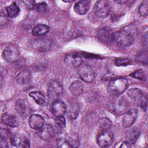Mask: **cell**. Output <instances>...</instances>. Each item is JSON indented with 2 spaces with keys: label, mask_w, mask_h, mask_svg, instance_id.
<instances>
[{
  "label": "cell",
  "mask_w": 148,
  "mask_h": 148,
  "mask_svg": "<svg viewBox=\"0 0 148 148\" xmlns=\"http://www.w3.org/2000/svg\"><path fill=\"white\" fill-rule=\"evenodd\" d=\"M134 36L128 29H121L114 32L113 42L121 47H128L132 45Z\"/></svg>",
  "instance_id": "obj_1"
},
{
  "label": "cell",
  "mask_w": 148,
  "mask_h": 148,
  "mask_svg": "<svg viewBox=\"0 0 148 148\" xmlns=\"http://www.w3.org/2000/svg\"><path fill=\"white\" fill-rule=\"evenodd\" d=\"M128 82L124 78H116L112 80L108 85V90L112 94L119 95L123 92L128 87Z\"/></svg>",
  "instance_id": "obj_2"
},
{
  "label": "cell",
  "mask_w": 148,
  "mask_h": 148,
  "mask_svg": "<svg viewBox=\"0 0 148 148\" xmlns=\"http://www.w3.org/2000/svg\"><path fill=\"white\" fill-rule=\"evenodd\" d=\"M127 94L145 111L147 110V95L142 90L138 88H132L128 91Z\"/></svg>",
  "instance_id": "obj_3"
},
{
  "label": "cell",
  "mask_w": 148,
  "mask_h": 148,
  "mask_svg": "<svg viewBox=\"0 0 148 148\" xmlns=\"http://www.w3.org/2000/svg\"><path fill=\"white\" fill-rule=\"evenodd\" d=\"M127 107L128 103L127 101L122 97H118L114 99L109 105L110 112L117 115H121L125 113Z\"/></svg>",
  "instance_id": "obj_4"
},
{
  "label": "cell",
  "mask_w": 148,
  "mask_h": 148,
  "mask_svg": "<svg viewBox=\"0 0 148 148\" xmlns=\"http://www.w3.org/2000/svg\"><path fill=\"white\" fill-rule=\"evenodd\" d=\"M94 11L97 16L103 18L108 16L110 12V6L108 1H97L94 6Z\"/></svg>",
  "instance_id": "obj_5"
},
{
  "label": "cell",
  "mask_w": 148,
  "mask_h": 148,
  "mask_svg": "<svg viewBox=\"0 0 148 148\" xmlns=\"http://www.w3.org/2000/svg\"><path fill=\"white\" fill-rule=\"evenodd\" d=\"M78 74L82 80L85 82H91L94 78V72L92 67L84 63H82L78 69Z\"/></svg>",
  "instance_id": "obj_6"
},
{
  "label": "cell",
  "mask_w": 148,
  "mask_h": 148,
  "mask_svg": "<svg viewBox=\"0 0 148 148\" xmlns=\"http://www.w3.org/2000/svg\"><path fill=\"white\" fill-rule=\"evenodd\" d=\"M47 94L50 100L54 101L58 99L62 94V86L61 83L57 80L51 82L49 86Z\"/></svg>",
  "instance_id": "obj_7"
},
{
  "label": "cell",
  "mask_w": 148,
  "mask_h": 148,
  "mask_svg": "<svg viewBox=\"0 0 148 148\" xmlns=\"http://www.w3.org/2000/svg\"><path fill=\"white\" fill-rule=\"evenodd\" d=\"M113 134L112 131L103 130L97 138V142L98 146L101 147H107L112 145L113 142Z\"/></svg>",
  "instance_id": "obj_8"
},
{
  "label": "cell",
  "mask_w": 148,
  "mask_h": 148,
  "mask_svg": "<svg viewBox=\"0 0 148 148\" xmlns=\"http://www.w3.org/2000/svg\"><path fill=\"white\" fill-rule=\"evenodd\" d=\"M3 56L5 59L9 62H14L19 59V49L15 45H10L6 47L3 50Z\"/></svg>",
  "instance_id": "obj_9"
},
{
  "label": "cell",
  "mask_w": 148,
  "mask_h": 148,
  "mask_svg": "<svg viewBox=\"0 0 148 148\" xmlns=\"http://www.w3.org/2000/svg\"><path fill=\"white\" fill-rule=\"evenodd\" d=\"M97 37L103 43H110L113 42L114 32L109 27H102L97 31Z\"/></svg>",
  "instance_id": "obj_10"
},
{
  "label": "cell",
  "mask_w": 148,
  "mask_h": 148,
  "mask_svg": "<svg viewBox=\"0 0 148 148\" xmlns=\"http://www.w3.org/2000/svg\"><path fill=\"white\" fill-rule=\"evenodd\" d=\"M52 41L48 38H40L32 42V47L38 51H47L51 47Z\"/></svg>",
  "instance_id": "obj_11"
},
{
  "label": "cell",
  "mask_w": 148,
  "mask_h": 148,
  "mask_svg": "<svg viewBox=\"0 0 148 148\" xmlns=\"http://www.w3.org/2000/svg\"><path fill=\"white\" fill-rule=\"evenodd\" d=\"M138 116V111L135 109H131L125 112L122 119V125L124 127H130L135 121Z\"/></svg>",
  "instance_id": "obj_12"
},
{
  "label": "cell",
  "mask_w": 148,
  "mask_h": 148,
  "mask_svg": "<svg viewBox=\"0 0 148 148\" xmlns=\"http://www.w3.org/2000/svg\"><path fill=\"white\" fill-rule=\"evenodd\" d=\"M12 145L17 147H29L30 143L26 136L22 134H16L11 140Z\"/></svg>",
  "instance_id": "obj_13"
},
{
  "label": "cell",
  "mask_w": 148,
  "mask_h": 148,
  "mask_svg": "<svg viewBox=\"0 0 148 148\" xmlns=\"http://www.w3.org/2000/svg\"><path fill=\"white\" fill-rule=\"evenodd\" d=\"M38 131L39 136L42 140L45 141L50 140L54 136V130L50 124L44 125Z\"/></svg>",
  "instance_id": "obj_14"
},
{
  "label": "cell",
  "mask_w": 148,
  "mask_h": 148,
  "mask_svg": "<svg viewBox=\"0 0 148 148\" xmlns=\"http://www.w3.org/2000/svg\"><path fill=\"white\" fill-rule=\"evenodd\" d=\"M51 109L53 114L56 116H63L66 111L65 104L60 99H56L53 101Z\"/></svg>",
  "instance_id": "obj_15"
},
{
  "label": "cell",
  "mask_w": 148,
  "mask_h": 148,
  "mask_svg": "<svg viewBox=\"0 0 148 148\" xmlns=\"http://www.w3.org/2000/svg\"><path fill=\"white\" fill-rule=\"evenodd\" d=\"M28 123L32 129L39 130L45 125V119L42 116L34 114L29 117Z\"/></svg>",
  "instance_id": "obj_16"
},
{
  "label": "cell",
  "mask_w": 148,
  "mask_h": 148,
  "mask_svg": "<svg viewBox=\"0 0 148 148\" xmlns=\"http://www.w3.org/2000/svg\"><path fill=\"white\" fill-rule=\"evenodd\" d=\"M65 64L70 66H79L83 63L82 58L76 54H69L65 56L64 58Z\"/></svg>",
  "instance_id": "obj_17"
},
{
  "label": "cell",
  "mask_w": 148,
  "mask_h": 148,
  "mask_svg": "<svg viewBox=\"0 0 148 148\" xmlns=\"http://www.w3.org/2000/svg\"><path fill=\"white\" fill-rule=\"evenodd\" d=\"M90 5V2L89 1H80L74 5L73 10L77 14L84 15L88 11Z\"/></svg>",
  "instance_id": "obj_18"
},
{
  "label": "cell",
  "mask_w": 148,
  "mask_h": 148,
  "mask_svg": "<svg viewBox=\"0 0 148 148\" xmlns=\"http://www.w3.org/2000/svg\"><path fill=\"white\" fill-rule=\"evenodd\" d=\"M1 119L4 124L11 127H17L18 126V120L14 115L8 113H5L2 114Z\"/></svg>",
  "instance_id": "obj_19"
},
{
  "label": "cell",
  "mask_w": 148,
  "mask_h": 148,
  "mask_svg": "<svg viewBox=\"0 0 148 148\" xmlns=\"http://www.w3.org/2000/svg\"><path fill=\"white\" fill-rule=\"evenodd\" d=\"M16 81L20 85L28 84L31 80V73L28 70L21 71L16 77Z\"/></svg>",
  "instance_id": "obj_20"
},
{
  "label": "cell",
  "mask_w": 148,
  "mask_h": 148,
  "mask_svg": "<svg viewBox=\"0 0 148 148\" xmlns=\"http://www.w3.org/2000/svg\"><path fill=\"white\" fill-rule=\"evenodd\" d=\"M140 135V130L135 127L128 130L125 133L126 141L131 144H134Z\"/></svg>",
  "instance_id": "obj_21"
},
{
  "label": "cell",
  "mask_w": 148,
  "mask_h": 148,
  "mask_svg": "<svg viewBox=\"0 0 148 148\" xmlns=\"http://www.w3.org/2000/svg\"><path fill=\"white\" fill-rule=\"evenodd\" d=\"M69 91L75 96L80 95L83 91L84 85L79 80H76L71 83L69 86Z\"/></svg>",
  "instance_id": "obj_22"
},
{
  "label": "cell",
  "mask_w": 148,
  "mask_h": 148,
  "mask_svg": "<svg viewBox=\"0 0 148 148\" xmlns=\"http://www.w3.org/2000/svg\"><path fill=\"white\" fill-rule=\"evenodd\" d=\"M15 108L17 113L22 117L27 116L28 113L27 111V106L24 99H18L16 102Z\"/></svg>",
  "instance_id": "obj_23"
},
{
  "label": "cell",
  "mask_w": 148,
  "mask_h": 148,
  "mask_svg": "<svg viewBox=\"0 0 148 148\" xmlns=\"http://www.w3.org/2000/svg\"><path fill=\"white\" fill-rule=\"evenodd\" d=\"M49 31V28L47 25L43 24H39L34 27L32 33L34 35L37 36H42L46 35Z\"/></svg>",
  "instance_id": "obj_24"
},
{
  "label": "cell",
  "mask_w": 148,
  "mask_h": 148,
  "mask_svg": "<svg viewBox=\"0 0 148 148\" xmlns=\"http://www.w3.org/2000/svg\"><path fill=\"white\" fill-rule=\"evenodd\" d=\"M67 111L69 118L72 120L76 119L79 113V106L76 102H71L69 105V108L68 109Z\"/></svg>",
  "instance_id": "obj_25"
},
{
  "label": "cell",
  "mask_w": 148,
  "mask_h": 148,
  "mask_svg": "<svg viewBox=\"0 0 148 148\" xmlns=\"http://www.w3.org/2000/svg\"><path fill=\"white\" fill-rule=\"evenodd\" d=\"M29 96L34 99L35 102L40 105H43L46 101V98L45 95L39 91H32L29 93Z\"/></svg>",
  "instance_id": "obj_26"
},
{
  "label": "cell",
  "mask_w": 148,
  "mask_h": 148,
  "mask_svg": "<svg viewBox=\"0 0 148 148\" xmlns=\"http://www.w3.org/2000/svg\"><path fill=\"white\" fill-rule=\"evenodd\" d=\"M20 9L16 3H12L10 6L6 8V13L8 17L14 18L16 17L19 13Z\"/></svg>",
  "instance_id": "obj_27"
},
{
  "label": "cell",
  "mask_w": 148,
  "mask_h": 148,
  "mask_svg": "<svg viewBox=\"0 0 148 148\" xmlns=\"http://www.w3.org/2000/svg\"><path fill=\"white\" fill-rule=\"evenodd\" d=\"M99 126L102 131L109 130L112 126L111 121L106 117H102L99 120Z\"/></svg>",
  "instance_id": "obj_28"
},
{
  "label": "cell",
  "mask_w": 148,
  "mask_h": 148,
  "mask_svg": "<svg viewBox=\"0 0 148 148\" xmlns=\"http://www.w3.org/2000/svg\"><path fill=\"white\" fill-rule=\"evenodd\" d=\"M130 75L131 77H133L134 78H136L140 80L146 81L147 80V76L146 73L145 72V71H143L141 69L136 70L135 71L131 73Z\"/></svg>",
  "instance_id": "obj_29"
},
{
  "label": "cell",
  "mask_w": 148,
  "mask_h": 148,
  "mask_svg": "<svg viewBox=\"0 0 148 148\" xmlns=\"http://www.w3.org/2000/svg\"><path fill=\"white\" fill-rule=\"evenodd\" d=\"M35 9L38 13L43 14L47 12V11L48 10V5L46 2H42L36 4Z\"/></svg>",
  "instance_id": "obj_30"
},
{
  "label": "cell",
  "mask_w": 148,
  "mask_h": 148,
  "mask_svg": "<svg viewBox=\"0 0 148 148\" xmlns=\"http://www.w3.org/2000/svg\"><path fill=\"white\" fill-rule=\"evenodd\" d=\"M148 11V1L147 0L144 1L140 4L139 8V13L142 16H146L147 15Z\"/></svg>",
  "instance_id": "obj_31"
},
{
  "label": "cell",
  "mask_w": 148,
  "mask_h": 148,
  "mask_svg": "<svg viewBox=\"0 0 148 148\" xmlns=\"http://www.w3.org/2000/svg\"><path fill=\"white\" fill-rule=\"evenodd\" d=\"M136 60L143 64H147V52L146 50L140 52L136 56Z\"/></svg>",
  "instance_id": "obj_32"
},
{
  "label": "cell",
  "mask_w": 148,
  "mask_h": 148,
  "mask_svg": "<svg viewBox=\"0 0 148 148\" xmlns=\"http://www.w3.org/2000/svg\"><path fill=\"white\" fill-rule=\"evenodd\" d=\"M131 61L128 58H117L115 60L114 64L116 66H127L131 64Z\"/></svg>",
  "instance_id": "obj_33"
},
{
  "label": "cell",
  "mask_w": 148,
  "mask_h": 148,
  "mask_svg": "<svg viewBox=\"0 0 148 148\" xmlns=\"http://www.w3.org/2000/svg\"><path fill=\"white\" fill-rule=\"evenodd\" d=\"M55 123L60 128H64L66 125L65 119L63 116L56 117L55 119Z\"/></svg>",
  "instance_id": "obj_34"
},
{
  "label": "cell",
  "mask_w": 148,
  "mask_h": 148,
  "mask_svg": "<svg viewBox=\"0 0 148 148\" xmlns=\"http://www.w3.org/2000/svg\"><path fill=\"white\" fill-rule=\"evenodd\" d=\"M57 143L58 145V147H71L69 145L68 140L63 139V138H59L57 141Z\"/></svg>",
  "instance_id": "obj_35"
},
{
  "label": "cell",
  "mask_w": 148,
  "mask_h": 148,
  "mask_svg": "<svg viewBox=\"0 0 148 148\" xmlns=\"http://www.w3.org/2000/svg\"><path fill=\"white\" fill-rule=\"evenodd\" d=\"M0 146L2 148L8 147V145L6 138L5 136H3L2 135H1L0 138Z\"/></svg>",
  "instance_id": "obj_36"
},
{
  "label": "cell",
  "mask_w": 148,
  "mask_h": 148,
  "mask_svg": "<svg viewBox=\"0 0 148 148\" xmlns=\"http://www.w3.org/2000/svg\"><path fill=\"white\" fill-rule=\"evenodd\" d=\"M5 13L1 12V17H0V21H1V25L2 26L3 24H5L8 21V18Z\"/></svg>",
  "instance_id": "obj_37"
},
{
  "label": "cell",
  "mask_w": 148,
  "mask_h": 148,
  "mask_svg": "<svg viewBox=\"0 0 148 148\" xmlns=\"http://www.w3.org/2000/svg\"><path fill=\"white\" fill-rule=\"evenodd\" d=\"M25 5L28 9H32L34 8H35L36 4L35 2L34 1H26L25 2Z\"/></svg>",
  "instance_id": "obj_38"
},
{
  "label": "cell",
  "mask_w": 148,
  "mask_h": 148,
  "mask_svg": "<svg viewBox=\"0 0 148 148\" xmlns=\"http://www.w3.org/2000/svg\"><path fill=\"white\" fill-rule=\"evenodd\" d=\"M121 147H124V148H127V147H131V144L127 142V141H125V142H124L122 145L120 146Z\"/></svg>",
  "instance_id": "obj_39"
}]
</instances>
